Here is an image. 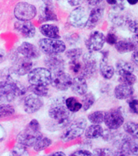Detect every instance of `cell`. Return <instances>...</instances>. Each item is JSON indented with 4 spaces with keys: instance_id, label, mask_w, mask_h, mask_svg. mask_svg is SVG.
Returning <instances> with one entry per match:
<instances>
[{
    "instance_id": "obj_1",
    "label": "cell",
    "mask_w": 138,
    "mask_h": 156,
    "mask_svg": "<svg viewBox=\"0 0 138 156\" xmlns=\"http://www.w3.org/2000/svg\"><path fill=\"white\" fill-rule=\"evenodd\" d=\"M71 113L72 112L66 107L65 99L56 98L49 110V116L53 120V129L65 128L71 122Z\"/></svg>"
},
{
    "instance_id": "obj_2",
    "label": "cell",
    "mask_w": 138,
    "mask_h": 156,
    "mask_svg": "<svg viewBox=\"0 0 138 156\" xmlns=\"http://www.w3.org/2000/svg\"><path fill=\"white\" fill-rule=\"evenodd\" d=\"M41 136V126L38 121L37 119H32L26 128L17 136V141L22 146L31 147Z\"/></svg>"
},
{
    "instance_id": "obj_3",
    "label": "cell",
    "mask_w": 138,
    "mask_h": 156,
    "mask_svg": "<svg viewBox=\"0 0 138 156\" xmlns=\"http://www.w3.org/2000/svg\"><path fill=\"white\" fill-rule=\"evenodd\" d=\"M38 45L41 52L47 55H59L66 50L65 43L59 39L56 38H42L39 41Z\"/></svg>"
},
{
    "instance_id": "obj_4",
    "label": "cell",
    "mask_w": 138,
    "mask_h": 156,
    "mask_svg": "<svg viewBox=\"0 0 138 156\" xmlns=\"http://www.w3.org/2000/svg\"><path fill=\"white\" fill-rule=\"evenodd\" d=\"M86 120L84 118L76 119L72 123L70 122L61 135V139L63 141H68L81 136L86 128Z\"/></svg>"
},
{
    "instance_id": "obj_5",
    "label": "cell",
    "mask_w": 138,
    "mask_h": 156,
    "mask_svg": "<svg viewBox=\"0 0 138 156\" xmlns=\"http://www.w3.org/2000/svg\"><path fill=\"white\" fill-rule=\"evenodd\" d=\"M28 78L31 85H48L51 82L52 74L47 68H36L29 72Z\"/></svg>"
},
{
    "instance_id": "obj_6",
    "label": "cell",
    "mask_w": 138,
    "mask_h": 156,
    "mask_svg": "<svg viewBox=\"0 0 138 156\" xmlns=\"http://www.w3.org/2000/svg\"><path fill=\"white\" fill-rule=\"evenodd\" d=\"M21 94V90L12 80H6L0 81V95L3 101L12 102Z\"/></svg>"
},
{
    "instance_id": "obj_7",
    "label": "cell",
    "mask_w": 138,
    "mask_h": 156,
    "mask_svg": "<svg viewBox=\"0 0 138 156\" xmlns=\"http://www.w3.org/2000/svg\"><path fill=\"white\" fill-rule=\"evenodd\" d=\"M37 15V8L34 5L26 2H18L14 8V16L19 20H30Z\"/></svg>"
},
{
    "instance_id": "obj_8",
    "label": "cell",
    "mask_w": 138,
    "mask_h": 156,
    "mask_svg": "<svg viewBox=\"0 0 138 156\" xmlns=\"http://www.w3.org/2000/svg\"><path fill=\"white\" fill-rule=\"evenodd\" d=\"M105 124L108 129H118L124 124V117L120 108L109 110L104 113Z\"/></svg>"
},
{
    "instance_id": "obj_9",
    "label": "cell",
    "mask_w": 138,
    "mask_h": 156,
    "mask_svg": "<svg viewBox=\"0 0 138 156\" xmlns=\"http://www.w3.org/2000/svg\"><path fill=\"white\" fill-rule=\"evenodd\" d=\"M73 82V78L68 73H64L63 71L54 73L52 76L51 85L56 90H67L71 87Z\"/></svg>"
},
{
    "instance_id": "obj_10",
    "label": "cell",
    "mask_w": 138,
    "mask_h": 156,
    "mask_svg": "<svg viewBox=\"0 0 138 156\" xmlns=\"http://www.w3.org/2000/svg\"><path fill=\"white\" fill-rule=\"evenodd\" d=\"M88 14L86 10L82 7H77L71 12L68 20L71 25L75 28H84L88 20Z\"/></svg>"
},
{
    "instance_id": "obj_11",
    "label": "cell",
    "mask_w": 138,
    "mask_h": 156,
    "mask_svg": "<svg viewBox=\"0 0 138 156\" xmlns=\"http://www.w3.org/2000/svg\"><path fill=\"white\" fill-rule=\"evenodd\" d=\"M105 41L106 39L104 34L99 31H94L91 33L85 41V46L90 52H96L102 50Z\"/></svg>"
},
{
    "instance_id": "obj_12",
    "label": "cell",
    "mask_w": 138,
    "mask_h": 156,
    "mask_svg": "<svg viewBox=\"0 0 138 156\" xmlns=\"http://www.w3.org/2000/svg\"><path fill=\"white\" fill-rule=\"evenodd\" d=\"M93 52L85 54L83 57V67L80 76L85 78H90L94 76L97 71V61L93 55Z\"/></svg>"
},
{
    "instance_id": "obj_13",
    "label": "cell",
    "mask_w": 138,
    "mask_h": 156,
    "mask_svg": "<svg viewBox=\"0 0 138 156\" xmlns=\"http://www.w3.org/2000/svg\"><path fill=\"white\" fill-rule=\"evenodd\" d=\"M42 106H43V102L37 95H28L24 100V112L29 114H33L38 112Z\"/></svg>"
},
{
    "instance_id": "obj_14",
    "label": "cell",
    "mask_w": 138,
    "mask_h": 156,
    "mask_svg": "<svg viewBox=\"0 0 138 156\" xmlns=\"http://www.w3.org/2000/svg\"><path fill=\"white\" fill-rule=\"evenodd\" d=\"M109 19L113 25L116 27H123L128 25L129 22L131 20L129 13L124 12V10H114L110 12Z\"/></svg>"
},
{
    "instance_id": "obj_15",
    "label": "cell",
    "mask_w": 138,
    "mask_h": 156,
    "mask_svg": "<svg viewBox=\"0 0 138 156\" xmlns=\"http://www.w3.org/2000/svg\"><path fill=\"white\" fill-rule=\"evenodd\" d=\"M33 68V62L32 59L27 57H20L17 58L13 64V71L19 76H24L29 74V73Z\"/></svg>"
},
{
    "instance_id": "obj_16",
    "label": "cell",
    "mask_w": 138,
    "mask_h": 156,
    "mask_svg": "<svg viewBox=\"0 0 138 156\" xmlns=\"http://www.w3.org/2000/svg\"><path fill=\"white\" fill-rule=\"evenodd\" d=\"M104 15V7L103 6H99L97 5L95 6L90 12L89 16H88V20L86 23L85 27L88 29H92L97 26V24L101 21Z\"/></svg>"
},
{
    "instance_id": "obj_17",
    "label": "cell",
    "mask_w": 138,
    "mask_h": 156,
    "mask_svg": "<svg viewBox=\"0 0 138 156\" xmlns=\"http://www.w3.org/2000/svg\"><path fill=\"white\" fill-rule=\"evenodd\" d=\"M15 29L25 37H33L36 34V29L29 20H19L16 22Z\"/></svg>"
},
{
    "instance_id": "obj_18",
    "label": "cell",
    "mask_w": 138,
    "mask_h": 156,
    "mask_svg": "<svg viewBox=\"0 0 138 156\" xmlns=\"http://www.w3.org/2000/svg\"><path fill=\"white\" fill-rule=\"evenodd\" d=\"M17 51L20 55L24 57H27V58H31V59L37 58L40 56V51L37 49V47L28 41L23 42L18 47Z\"/></svg>"
},
{
    "instance_id": "obj_19",
    "label": "cell",
    "mask_w": 138,
    "mask_h": 156,
    "mask_svg": "<svg viewBox=\"0 0 138 156\" xmlns=\"http://www.w3.org/2000/svg\"><path fill=\"white\" fill-rule=\"evenodd\" d=\"M45 63L47 67V69L53 73L60 72L64 69V60L58 55H49L48 58H46Z\"/></svg>"
},
{
    "instance_id": "obj_20",
    "label": "cell",
    "mask_w": 138,
    "mask_h": 156,
    "mask_svg": "<svg viewBox=\"0 0 138 156\" xmlns=\"http://www.w3.org/2000/svg\"><path fill=\"white\" fill-rule=\"evenodd\" d=\"M134 94V88L133 85L120 83L115 88L114 95L117 99L124 100L132 97Z\"/></svg>"
},
{
    "instance_id": "obj_21",
    "label": "cell",
    "mask_w": 138,
    "mask_h": 156,
    "mask_svg": "<svg viewBox=\"0 0 138 156\" xmlns=\"http://www.w3.org/2000/svg\"><path fill=\"white\" fill-rule=\"evenodd\" d=\"M71 88L76 94L84 95L88 91V85L85 78L83 77L82 76H79L73 79Z\"/></svg>"
},
{
    "instance_id": "obj_22",
    "label": "cell",
    "mask_w": 138,
    "mask_h": 156,
    "mask_svg": "<svg viewBox=\"0 0 138 156\" xmlns=\"http://www.w3.org/2000/svg\"><path fill=\"white\" fill-rule=\"evenodd\" d=\"M115 47L119 54H125L137 50V46L130 40H120L115 44Z\"/></svg>"
},
{
    "instance_id": "obj_23",
    "label": "cell",
    "mask_w": 138,
    "mask_h": 156,
    "mask_svg": "<svg viewBox=\"0 0 138 156\" xmlns=\"http://www.w3.org/2000/svg\"><path fill=\"white\" fill-rule=\"evenodd\" d=\"M39 20H41V21H50V20L56 21L58 20L52 5L50 3H45V5L41 7Z\"/></svg>"
},
{
    "instance_id": "obj_24",
    "label": "cell",
    "mask_w": 138,
    "mask_h": 156,
    "mask_svg": "<svg viewBox=\"0 0 138 156\" xmlns=\"http://www.w3.org/2000/svg\"><path fill=\"white\" fill-rule=\"evenodd\" d=\"M40 32L42 35L49 38L59 39V29L54 24H43L40 27Z\"/></svg>"
},
{
    "instance_id": "obj_25",
    "label": "cell",
    "mask_w": 138,
    "mask_h": 156,
    "mask_svg": "<svg viewBox=\"0 0 138 156\" xmlns=\"http://www.w3.org/2000/svg\"><path fill=\"white\" fill-rule=\"evenodd\" d=\"M116 73L119 76H124L129 73H133L134 67L131 63H129L128 61L119 59L117 61L115 64V70Z\"/></svg>"
},
{
    "instance_id": "obj_26",
    "label": "cell",
    "mask_w": 138,
    "mask_h": 156,
    "mask_svg": "<svg viewBox=\"0 0 138 156\" xmlns=\"http://www.w3.org/2000/svg\"><path fill=\"white\" fill-rule=\"evenodd\" d=\"M99 70L102 77L107 80L111 79L115 74L114 67L110 65L109 63H107V58H102V60L100 62Z\"/></svg>"
},
{
    "instance_id": "obj_27",
    "label": "cell",
    "mask_w": 138,
    "mask_h": 156,
    "mask_svg": "<svg viewBox=\"0 0 138 156\" xmlns=\"http://www.w3.org/2000/svg\"><path fill=\"white\" fill-rule=\"evenodd\" d=\"M103 129L99 124H93L85 130V136L88 139H97L102 136Z\"/></svg>"
},
{
    "instance_id": "obj_28",
    "label": "cell",
    "mask_w": 138,
    "mask_h": 156,
    "mask_svg": "<svg viewBox=\"0 0 138 156\" xmlns=\"http://www.w3.org/2000/svg\"><path fill=\"white\" fill-rule=\"evenodd\" d=\"M66 107L72 113L77 112L82 108V104L79 100L75 97H69L65 99Z\"/></svg>"
},
{
    "instance_id": "obj_29",
    "label": "cell",
    "mask_w": 138,
    "mask_h": 156,
    "mask_svg": "<svg viewBox=\"0 0 138 156\" xmlns=\"http://www.w3.org/2000/svg\"><path fill=\"white\" fill-rule=\"evenodd\" d=\"M81 98V104L84 111H88L95 102V97L92 93H85V94L82 95Z\"/></svg>"
},
{
    "instance_id": "obj_30",
    "label": "cell",
    "mask_w": 138,
    "mask_h": 156,
    "mask_svg": "<svg viewBox=\"0 0 138 156\" xmlns=\"http://www.w3.org/2000/svg\"><path fill=\"white\" fill-rule=\"evenodd\" d=\"M51 143H52V141H51V139L46 137V136H41L37 141L36 143L34 144V149L35 150V151H41L51 146Z\"/></svg>"
},
{
    "instance_id": "obj_31",
    "label": "cell",
    "mask_w": 138,
    "mask_h": 156,
    "mask_svg": "<svg viewBox=\"0 0 138 156\" xmlns=\"http://www.w3.org/2000/svg\"><path fill=\"white\" fill-rule=\"evenodd\" d=\"M124 131L133 137L138 138V124L135 122H127L124 125Z\"/></svg>"
},
{
    "instance_id": "obj_32",
    "label": "cell",
    "mask_w": 138,
    "mask_h": 156,
    "mask_svg": "<svg viewBox=\"0 0 138 156\" xmlns=\"http://www.w3.org/2000/svg\"><path fill=\"white\" fill-rule=\"evenodd\" d=\"M29 90L34 93V94L37 95L39 97H45L48 94V87L47 85H31L29 87Z\"/></svg>"
},
{
    "instance_id": "obj_33",
    "label": "cell",
    "mask_w": 138,
    "mask_h": 156,
    "mask_svg": "<svg viewBox=\"0 0 138 156\" xmlns=\"http://www.w3.org/2000/svg\"><path fill=\"white\" fill-rule=\"evenodd\" d=\"M88 119L92 124H101L103 122V119H104V112H101V111L92 112L88 115Z\"/></svg>"
},
{
    "instance_id": "obj_34",
    "label": "cell",
    "mask_w": 138,
    "mask_h": 156,
    "mask_svg": "<svg viewBox=\"0 0 138 156\" xmlns=\"http://www.w3.org/2000/svg\"><path fill=\"white\" fill-rule=\"evenodd\" d=\"M119 83L122 84H127V85H133L137 80V78L133 73H129L124 76H119V79H118Z\"/></svg>"
},
{
    "instance_id": "obj_35",
    "label": "cell",
    "mask_w": 138,
    "mask_h": 156,
    "mask_svg": "<svg viewBox=\"0 0 138 156\" xmlns=\"http://www.w3.org/2000/svg\"><path fill=\"white\" fill-rule=\"evenodd\" d=\"M15 113V108L12 105L2 104L0 105V118L10 116Z\"/></svg>"
},
{
    "instance_id": "obj_36",
    "label": "cell",
    "mask_w": 138,
    "mask_h": 156,
    "mask_svg": "<svg viewBox=\"0 0 138 156\" xmlns=\"http://www.w3.org/2000/svg\"><path fill=\"white\" fill-rule=\"evenodd\" d=\"M83 51L80 48H73L66 51V57L69 58L70 60L73 59H79L80 56L82 55Z\"/></svg>"
},
{
    "instance_id": "obj_37",
    "label": "cell",
    "mask_w": 138,
    "mask_h": 156,
    "mask_svg": "<svg viewBox=\"0 0 138 156\" xmlns=\"http://www.w3.org/2000/svg\"><path fill=\"white\" fill-rule=\"evenodd\" d=\"M127 102L130 112L133 114L138 115V98H133L132 96L127 99Z\"/></svg>"
},
{
    "instance_id": "obj_38",
    "label": "cell",
    "mask_w": 138,
    "mask_h": 156,
    "mask_svg": "<svg viewBox=\"0 0 138 156\" xmlns=\"http://www.w3.org/2000/svg\"><path fill=\"white\" fill-rule=\"evenodd\" d=\"M128 151L130 155L131 154L138 155V138L132 136L129 143V146H128Z\"/></svg>"
},
{
    "instance_id": "obj_39",
    "label": "cell",
    "mask_w": 138,
    "mask_h": 156,
    "mask_svg": "<svg viewBox=\"0 0 138 156\" xmlns=\"http://www.w3.org/2000/svg\"><path fill=\"white\" fill-rule=\"evenodd\" d=\"M83 63L81 62L78 60V59H73V60H71L70 63H69V68H70V70L72 72H73L76 74H78V73H81V70H82Z\"/></svg>"
},
{
    "instance_id": "obj_40",
    "label": "cell",
    "mask_w": 138,
    "mask_h": 156,
    "mask_svg": "<svg viewBox=\"0 0 138 156\" xmlns=\"http://www.w3.org/2000/svg\"><path fill=\"white\" fill-rule=\"evenodd\" d=\"M117 133H118V132L116 131V129H106V130H103L102 136L105 141H111L115 138V136H116Z\"/></svg>"
},
{
    "instance_id": "obj_41",
    "label": "cell",
    "mask_w": 138,
    "mask_h": 156,
    "mask_svg": "<svg viewBox=\"0 0 138 156\" xmlns=\"http://www.w3.org/2000/svg\"><path fill=\"white\" fill-rule=\"evenodd\" d=\"M94 154L98 156L114 155V151H112L111 149L108 148H97L94 150Z\"/></svg>"
},
{
    "instance_id": "obj_42",
    "label": "cell",
    "mask_w": 138,
    "mask_h": 156,
    "mask_svg": "<svg viewBox=\"0 0 138 156\" xmlns=\"http://www.w3.org/2000/svg\"><path fill=\"white\" fill-rule=\"evenodd\" d=\"M12 154L14 155H28V151L25 150L24 146L19 144V146H16L12 151Z\"/></svg>"
},
{
    "instance_id": "obj_43",
    "label": "cell",
    "mask_w": 138,
    "mask_h": 156,
    "mask_svg": "<svg viewBox=\"0 0 138 156\" xmlns=\"http://www.w3.org/2000/svg\"><path fill=\"white\" fill-rule=\"evenodd\" d=\"M105 39H106V41L107 43L111 45V46H114L115 44L116 43L117 41H118V37L114 32H109L107 34V37H105Z\"/></svg>"
},
{
    "instance_id": "obj_44",
    "label": "cell",
    "mask_w": 138,
    "mask_h": 156,
    "mask_svg": "<svg viewBox=\"0 0 138 156\" xmlns=\"http://www.w3.org/2000/svg\"><path fill=\"white\" fill-rule=\"evenodd\" d=\"M128 28L132 33L133 34H137L138 33V19L131 20L128 24Z\"/></svg>"
},
{
    "instance_id": "obj_45",
    "label": "cell",
    "mask_w": 138,
    "mask_h": 156,
    "mask_svg": "<svg viewBox=\"0 0 138 156\" xmlns=\"http://www.w3.org/2000/svg\"><path fill=\"white\" fill-rule=\"evenodd\" d=\"M80 39V37L78 36L77 34H71L69 36L67 37V41L70 44H75L76 42H77Z\"/></svg>"
},
{
    "instance_id": "obj_46",
    "label": "cell",
    "mask_w": 138,
    "mask_h": 156,
    "mask_svg": "<svg viewBox=\"0 0 138 156\" xmlns=\"http://www.w3.org/2000/svg\"><path fill=\"white\" fill-rule=\"evenodd\" d=\"M93 154L91 152H90L89 151H86V150H78V151H75V152H73L72 154V155H92Z\"/></svg>"
},
{
    "instance_id": "obj_47",
    "label": "cell",
    "mask_w": 138,
    "mask_h": 156,
    "mask_svg": "<svg viewBox=\"0 0 138 156\" xmlns=\"http://www.w3.org/2000/svg\"><path fill=\"white\" fill-rule=\"evenodd\" d=\"M131 58L132 62H133V64L138 68V50L133 51Z\"/></svg>"
},
{
    "instance_id": "obj_48",
    "label": "cell",
    "mask_w": 138,
    "mask_h": 156,
    "mask_svg": "<svg viewBox=\"0 0 138 156\" xmlns=\"http://www.w3.org/2000/svg\"><path fill=\"white\" fill-rule=\"evenodd\" d=\"M68 2L72 7H77V6L81 4L83 0H68Z\"/></svg>"
},
{
    "instance_id": "obj_49",
    "label": "cell",
    "mask_w": 138,
    "mask_h": 156,
    "mask_svg": "<svg viewBox=\"0 0 138 156\" xmlns=\"http://www.w3.org/2000/svg\"><path fill=\"white\" fill-rule=\"evenodd\" d=\"M7 59V53L4 50L0 48V63L4 62Z\"/></svg>"
},
{
    "instance_id": "obj_50",
    "label": "cell",
    "mask_w": 138,
    "mask_h": 156,
    "mask_svg": "<svg viewBox=\"0 0 138 156\" xmlns=\"http://www.w3.org/2000/svg\"><path fill=\"white\" fill-rule=\"evenodd\" d=\"M86 2L91 6H97L102 2V0H86Z\"/></svg>"
},
{
    "instance_id": "obj_51",
    "label": "cell",
    "mask_w": 138,
    "mask_h": 156,
    "mask_svg": "<svg viewBox=\"0 0 138 156\" xmlns=\"http://www.w3.org/2000/svg\"><path fill=\"white\" fill-rule=\"evenodd\" d=\"M131 40L133 41L134 43L136 44V46H138V33L137 34H134L133 35Z\"/></svg>"
},
{
    "instance_id": "obj_52",
    "label": "cell",
    "mask_w": 138,
    "mask_h": 156,
    "mask_svg": "<svg viewBox=\"0 0 138 156\" xmlns=\"http://www.w3.org/2000/svg\"><path fill=\"white\" fill-rule=\"evenodd\" d=\"M107 2L108 4L114 6V5H115L118 2V0H107Z\"/></svg>"
},
{
    "instance_id": "obj_53",
    "label": "cell",
    "mask_w": 138,
    "mask_h": 156,
    "mask_svg": "<svg viewBox=\"0 0 138 156\" xmlns=\"http://www.w3.org/2000/svg\"><path fill=\"white\" fill-rule=\"evenodd\" d=\"M127 2H129V4L135 5L138 2V0H127Z\"/></svg>"
},
{
    "instance_id": "obj_54",
    "label": "cell",
    "mask_w": 138,
    "mask_h": 156,
    "mask_svg": "<svg viewBox=\"0 0 138 156\" xmlns=\"http://www.w3.org/2000/svg\"><path fill=\"white\" fill-rule=\"evenodd\" d=\"M52 154H53V155H65V154L63 153V152H61V151H59V152H55V153H53Z\"/></svg>"
},
{
    "instance_id": "obj_55",
    "label": "cell",
    "mask_w": 138,
    "mask_h": 156,
    "mask_svg": "<svg viewBox=\"0 0 138 156\" xmlns=\"http://www.w3.org/2000/svg\"><path fill=\"white\" fill-rule=\"evenodd\" d=\"M44 2H45V3H50V4H51V1L52 0H43Z\"/></svg>"
},
{
    "instance_id": "obj_56",
    "label": "cell",
    "mask_w": 138,
    "mask_h": 156,
    "mask_svg": "<svg viewBox=\"0 0 138 156\" xmlns=\"http://www.w3.org/2000/svg\"><path fill=\"white\" fill-rule=\"evenodd\" d=\"M2 101H3V99H2V96H1V95H0V102H2Z\"/></svg>"
},
{
    "instance_id": "obj_57",
    "label": "cell",
    "mask_w": 138,
    "mask_h": 156,
    "mask_svg": "<svg viewBox=\"0 0 138 156\" xmlns=\"http://www.w3.org/2000/svg\"><path fill=\"white\" fill-rule=\"evenodd\" d=\"M118 1H124V0H118Z\"/></svg>"
}]
</instances>
